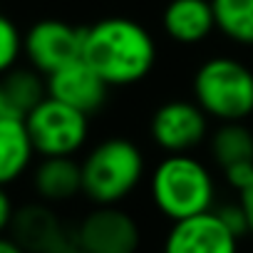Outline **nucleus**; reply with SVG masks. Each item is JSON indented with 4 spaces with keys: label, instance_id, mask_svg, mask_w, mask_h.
<instances>
[{
    "label": "nucleus",
    "instance_id": "1",
    "mask_svg": "<svg viewBox=\"0 0 253 253\" xmlns=\"http://www.w3.org/2000/svg\"><path fill=\"white\" fill-rule=\"evenodd\" d=\"M82 60L109 87H132L152 75L157 42L152 33L132 18H104L84 28Z\"/></svg>",
    "mask_w": 253,
    "mask_h": 253
},
{
    "label": "nucleus",
    "instance_id": "2",
    "mask_svg": "<svg viewBox=\"0 0 253 253\" xmlns=\"http://www.w3.org/2000/svg\"><path fill=\"white\" fill-rule=\"evenodd\" d=\"M154 209L171 223L209 213L216 204V179L211 169L191 154H167L149 174Z\"/></svg>",
    "mask_w": 253,
    "mask_h": 253
},
{
    "label": "nucleus",
    "instance_id": "3",
    "mask_svg": "<svg viewBox=\"0 0 253 253\" xmlns=\"http://www.w3.org/2000/svg\"><path fill=\"white\" fill-rule=\"evenodd\" d=\"M82 167V194L94 206H119L144 181L147 162L142 149L126 137H109L94 144Z\"/></svg>",
    "mask_w": 253,
    "mask_h": 253
},
{
    "label": "nucleus",
    "instance_id": "4",
    "mask_svg": "<svg viewBox=\"0 0 253 253\" xmlns=\"http://www.w3.org/2000/svg\"><path fill=\"white\" fill-rule=\"evenodd\" d=\"M191 97L218 124L246 122L253 114V70L228 55L209 57L194 72Z\"/></svg>",
    "mask_w": 253,
    "mask_h": 253
},
{
    "label": "nucleus",
    "instance_id": "5",
    "mask_svg": "<svg viewBox=\"0 0 253 253\" xmlns=\"http://www.w3.org/2000/svg\"><path fill=\"white\" fill-rule=\"evenodd\" d=\"M25 126L40 159L75 157L89 139V117L52 97H45L28 114Z\"/></svg>",
    "mask_w": 253,
    "mask_h": 253
},
{
    "label": "nucleus",
    "instance_id": "6",
    "mask_svg": "<svg viewBox=\"0 0 253 253\" xmlns=\"http://www.w3.org/2000/svg\"><path fill=\"white\" fill-rule=\"evenodd\" d=\"M149 134L167 154H189L209 139V117L194 99H169L149 119Z\"/></svg>",
    "mask_w": 253,
    "mask_h": 253
},
{
    "label": "nucleus",
    "instance_id": "7",
    "mask_svg": "<svg viewBox=\"0 0 253 253\" xmlns=\"http://www.w3.org/2000/svg\"><path fill=\"white\" fill-rule=\"evenodd\" d=\"M87 253H137L142 228L122 206H94L75 228Z\"/></svg>",
    "mask_w": 253,
    "mask_h": 253
},
{
    "label": "nucleus",
    "instance_id": "8",
    "mask_svg": "<svg viewBox=\"0 0 253 253\" xmlns=\"http://www.w3.org/2000/svg\"><path fill=\"white\" fill-rule=\"evenodd\" d=\"M84 28H75L65 20H40L25 33V57L40 75H52L65 65L82 57Z\"/></svg>",
    "mask_w": 253,
    "mask_h": 253
},
{
    "label": "nucleus",
    "instance_id": "9",
    "mask_svg": "<svg viewBox=\"0 0 253 253\" xmlns=\"http://www.w3.org/2000/svg\"><path fill=\"white\" fill-rule=\"evenodd\" d=\"M238 241L213 209L171 223L162 253H238Z\"/></svg>",
    "mask_w": 253,
    "mask_h": 253
},
{
    "label": "nucleus",
    "instance_id": "10",
    "mask_svg": "<svg viewBox=\"0 0 253 253\" xmlns=\"http://www.w3.org/2000/svg\"><path fill=\"white\" fill-rule=\"evenodd\" d=\"M45 82H47V97L62 104H70L84 112L87 117L97 114L107 104V97H109V84L82 57L47 75Z\"/></svg>",
    "mask_w": 253,
    "mask_h": 253
},
{
    "label": "nucleus",
    "instance_id": "11",
    "mask_svg": "<svg viewBox=\"0 0 253 253\" xmlns=\"http://www.w3.org/2000/svg\"><path fill=\"white\" fill-rule=\"evenodd\" d=\"M209 152L231 189L241 191L253 176V132L246 122L218 124L209 134Z\"/></svg>",
    "mask_w": 253,
    "mask_h": 253
},
{
    "label": "nucleus",
    "instance_id": "12",
    "mask_svg": "<svg viewBox=\"0 0 253 253\" xmlns=\"http://www.w3.org/2000/svg\"><path fill=\"white\" fill-rule=\"evenodd\" d=\"M62 233L65 226L50 204L35 201L15 209L10 223V238L18 241L28 253H45Z\"/></svg>",
    "mask_w": 253,
    "mask_h": 253
},
{
    "label": "nucleus",
    "instance_id": "13",
    "mask_svg": "<svg viewBox=\"0 0 253 253\" xmlns=\"http://www.w3.org/2000/svg\"><path fill=\"white\" fill-rule=\"evenodd\" d=\"M162 28L179 45H199L216 30L211 0H171L164 8Z\"/></svg>",
    "mask_w": 253,
    "mask_h": 253
},
{
    "label": "nucleus",
    "instance_id": "14",
    "mask_svg": "<svg viewBox=\"0 0 253 253\" xmlns=\"http://www.w3.org/2000/svg\"><path fill=\"white\" fill-rule=\"evenodd\" d=\"M47 97L45 75L33 67H15L0 75V119H28Z\"/></svg>",
    "mask_w": 253,
    "mask_h": 253
},
{
    "label": "nucleus",
    "instance_id": "15",
    "mask_svg": "<svg viewBox=\"0 0 253 253\" xmlns=\"http://www.w3.org/2000/svg\"><path fill=\"white\" fill-rule=\"evenodd\" d=\"M33 186L40 201L65 204L82 194V167L75 157H47L33 171Z\"/></svg>",
    "mask_w": 253,
    "mask_h": 253
},
{
    "label": "nucleus",
    "instance_id": "16",
    "mask_svg": "<svg viewBox=\"0 0 253 253\" xmlns=\"http://www.w3.org/2000/svg\"><path fill=\"white\" fill-rule=\"evenodd\" d=\"M35 147L23 119H0V186L18 181L33 164Z\"/></svg>",
    "mask_w": 253,
    "mask_h": 253
},
{
    "label": "nucleus",
    "instance_id": "17",
    "mask_svg": "<svg viewBox=\"0 0 253 253\" xmlns=\"http://www.w3.org/2000/svg\"><path fill=\"white\" fill-rule=\"evenodd\" d=\"M216 30L243 47H253V0H211Z\"/></svg>",
    "mask_w": 253,
    "mask_h": 253
},
{
    "label": "nucleus",
    "instance_id": "18",
    "mask_svg": "<svg viewBox=\"0 0 253 253\" xmlns=\"http://www.w3.org/2000/svg\"><path fill=\"white\" fill-rule=\"evenodd\" d=\"M20 55H25V35L8 15L0 13V75L15 70Z\"/></svg>",
    "mask_w": 253,
    "mask_h": 253
},
{
    "label": "nucleus",
    "instance_id": "19",
    "mask_svg": "<svg viewBox=\"0 0 253 253\" xmlns=\"http://www.w3.org/2000/svg\"><path fill=\"white\" fill-rule=\"evenodd\" d=\"M216 213H218V218L226 223V228H228L236 238H243V236L251 233V231H248L246 213H243V209L238 206V201H236V204H223V206H218Z\"/></svg>",
    "mask_w": 253,
    "mask_h": 253
},
{
    "label": "nucleus",
    "instance_id": "20",
    "mask_svg": "<svg viewBox=\"0 0 253 253\" xmlns=\"http://www.w3.org/2000/svg\"><path fill=\"white\" fill-rule=\"evenodd\" d=\"M45 253H87L84 248H82V243L77 241V236H75V231H65Z\"/></svg>",
    "mask_w": 253,
    "mask_h": 253
},
{
    "label": "nucleus",
    "instance_id": "21",
    "mask_svg": "<svg viewBox=\"0 0 253 253\" xmlns=\"http://www.w3.org/2000/svg\"><path fill=\"white\" fill-rule=\"evenodd\" d=\"M13 216H15V206H13V199L8 196L5 186H0V236H5V231H10Z\"/></svg>",
    "mask_w": 253,
    "mask_h": 253
},
{
    "label": "nucleus",
    "instance_id": "22",
    "mask_svg": "<svg viewBox=\"0 0 253 253\" xmlns=\"http://www.w3.org/2000/svg\"><path fill=\"white\" fill-rule=\"evenodd\" d=\"M238 206L243 209L246 221H248V231H251V236H253V176H251V181L238 191Z\"/></svg>",
    "mask_w": 253,
    "mask_h": 253
},
{
    "label": "nucleus",
    "instance_id": "23",
    "mask_svg": "<svg viewBox=\"0 0 253 253\" xmlns=\"http://www.w3.org/2000/svg\"><path fill=\"white\" fill-rule=\"evenodd\" d=\"M0 253H28V251L10 236H0Z\"/></svg>",
    "mask_w": 253,
    "mask_h": 253
}]
</instances>
